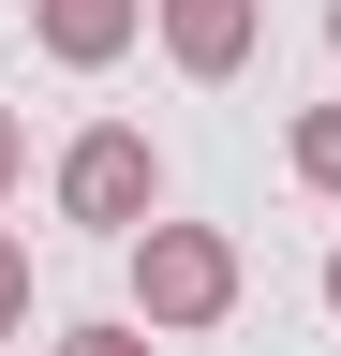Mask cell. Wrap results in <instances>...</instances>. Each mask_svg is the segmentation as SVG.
Masks as SVG:
<instances>
[{"instance_id":"6da1fadb","label":"cell","mask_w":341,"mask_h":356,"mask_svg":"<svg viewBox=\"0 0 341 356\" xmlns=\"http://www.w3.org/2000/svg\"><path fill=\"white\" fill-rule=\"evenodd\" d=\"M134 312H149V327H223V312H238V238H223V222H134Z\"/></svg>"},{"instance_id":"7a4b0ae2","label":"cell","mask_w":341,"mask_h":356,"mask_svg":"<svg viewBox=\"0 0 341 356\" xmlns=\"http://www.w3.org/2000/svg\"><path fill=\"white\" fill-rule=\"evenodd\" d=\"M149 208H163V149H149L134 119H90V134L60 149V222H104V238H134Z\"/></svg>"},{"instance_id":"3957f363","label":"cell","mask_w":341,"mask_h":356,"mask_svg":"<svg viewBox=\"0 0 341 356\" xmlns=\"http://www.w3.org/2000/svg\"><path fill=\"white\" fill-rule=\"evenodd\" d=\"M149 15H163V60L208 74V89L252 74V44H267V0H149Z\"/></svg>"},{"instance_id":"277c9868","label":"cell","mask_w":341,"mask_h":356,"mask_svg":"<svg viewBox=\"0 0 341 356\" xmlns=\"http://www.w3.org/2000/svg\"><path fill=\"white\" fill-rule=\"evenodd\" d=\"M30 30H45V60H60V74H104V60H134L149 0H30Z\"/></svg>"},{"instance_id":"5b68a950","label":"cell","mask_w":341,"mask_h":356,"mask_svg":"<svg viewBox=\"0 0 341 356\" xmlns=\"http://www.w3.org/2000/svg\"><path fill=\"white\" fill-rule=\"evenodd\" d=\"M297 178L341 208V104H312V119H297Z\"/></svg>"},{"instance_id":"8992f818","label":"cell","mask_w":341,"mask_h":356,"mask_svg":"<svg viewBox=\"0 0 341 356\" xmlns=\"http://www.w3.org/2000/svg\"><path fill=\"white\" fill-rule=\"evenodd\" d=\"M60 356H163L149 327H60Z\"/></svg>"},{"instance_id":"52a82bcc","label":"cell","mask_w":341,"mask_h":356,"mask_svg":"<svg viewBox=\"0 0 341 356\" xmlns=\"http://www.w3.org/2000/svg\"><path fill=\"white\" fill-rule=\"evenodd\" d=\"M15 327H30V252L0 238V341H15Z\"/></svg>"},{"instance_id":"ba28073f","label":"cell","mask_w":341,"mask_h":356,"mask_svg":"<svg viewBox=\"0 0 341 356\" xmlns=\"http://www.w3.org/2000/svg\"><path fill=\"white\" fill-rule=\"evenodd\" d=\"M15 178H30V119L0 104V193H15Z\"/></svg>"},{"instance_id":"9c48e42d","label":"cell","mask_w":341,"mask_h":356,"mask_svg":"<svg viewBox=\"0 0 341 356\" xmlns=\"http://www.w3.org/2000/svg\"><path fill=\"white\" fill-rule=\"evenodd\" d=\"M326 60H341V0H326Z\"/></svg>"},{"instance_id":"30bf717a","label":"cell","mask_w":341,"mask_h":356,"mask_svg":"<svg viewBox=\"0 0 341 356\" xmlns=\"http://www.w3.org/2000/svg\"><path fill=\"white\" fill-rule=\"evenodd\" d=\"M326 312H341V252H326Z\"/></svg>"}]
</instances>
